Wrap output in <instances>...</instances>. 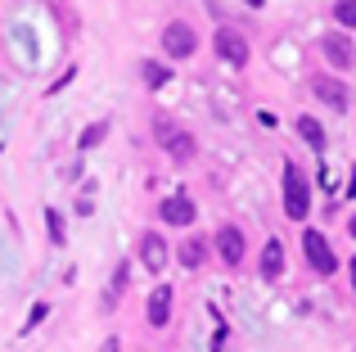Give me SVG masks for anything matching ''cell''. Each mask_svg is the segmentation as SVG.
Listing matches in <instances>:
<instances>
[{
    "label": "cell",
    "mask_w": 356,
    "mask_h": 352,
    "mask_svg": "<svg viewBox=\"0 0 356 352\" xmlns=\"http://www.w3.org/2000/svg\"><path fill=\"white\" fill-rule=\"evenodd\" d=\"M154 136H158V145H163L172 159H181V163H185V159H194V136L185 131V127H176L167 113H158V118H154Z\"/></svg>",
    "instance_id": "1"
},
{
    "label": "cell",
    "mask_w": 356,
    "mask_h": 352,
    "mask_svg": "<svg viewBox=\"0 0 356 352\" xmlns=\"http://www.w3.org/2000/svg\"><path fill=\"white\" fill-rule=\"evenodd\" d=\"M284 212L293 221H302L307 212H312V190H307V176L293 168V163H284Z\"/></svg>",
    "instance_id": "2"
},
{
    "label": "cell",
    "mask_w": 356,
    "mask_h": 352,
    "mask_svg": "<svg viewBox=\"0 0 356 352\" xmlns=\"http://www.w3.org/2000/svg\"><path fill=\"white\" fill-rule=\"evenodd\" d=\"M312 95L321 99V104H330V109H348V99H352V90H348V81L343 77H334V72H316L312 77Z\"/></svg>",
    "instance_id": "3"
},
{
    "label": "cell",
    "mask_w": 356,
    "mask_h": 352,
    "mask_svg": "<svg viewBox=\"0 0 356 352\" xmlns=\"http://www.w3.org/2000/svg\"><path fill=\"white\" fill-rule=\"evenodd\" d=\"M194 50H199L194 27L190 23H167V32H163V54H167V59H190Z\"/></svg>",
    "instance_id": "4"
},
{
    "label": "cell",
    "mask_w": 356,
    "mask_h": 352,
    "mask_svg": "<svg viewBox=\"0 0 356 352\" xmlns=\"http://www.w3.org/2000/svg\"><path fill=\"white\" fill-rule=\"evenodd\" d=\"M302 248H307V262H312L321 275H334V271H339V257H334V248H330V239H325V235L307 230V235H302Z\"/></svg>",
    "instance_id": "5"
},
{
    "label": "cell",
    "mask_w": 356,
    "mask_h": 352,
    "mask_svg": "<svg viewBox=\"0 0 356 352\" xmlns=\"http://www.w3.org/2000/svg\"><path fill=\"white\" fill-rule=\"evenodd\" d=\"M212 45H217V54L230 63V68H243V63H248V54H252L248 41H243L239 32H230V27H221V32L212 36Z\"/></svg>",
    "instance_id": "6"
},
{
    "label": "cell",
    "mask_w": 356,
    "mask_h": 352,
    "mask_svg": "<svg viewBox=\"0 0 356 352\" xmlns=\"http://www.w3.org/2000/svg\"><path fill=\"white\" fill-rule=\"evenodd\" d=\"M321 54L330 59V68H352V59H356L352 41H348L343 32H325V36H321Z\"/></svg>",
    "instance_id": "7"
},
{
    "label": "cell",
    "mask_w": 356,
    "mask_h": 352,
    "mask_svg": "<svg viewBox=\"0 0 356 352\" xmlns=\"http://www.w3.org/2000/svg\"><path fill=\"white\" fill-rule=\"evenodd\" d=\"M140 262L149 266V271H163L167 266V239L158 235V230H149V235H140Z\"/></svg>",
    "instance_id": "8"
},
{
    "label": "cell",
    "mask_w": 356,
    "mask_h": 352,
    "mask_svg": "<svg viewBox=\"0 0 356 352\" xmlns=\"http://www.w3.org/2000/svg\"><path fill=\"white\" fill-rule=\"evenodd\" d=\"M217 253L226 266H239L243 262V230L239 226H221L217 230Z\"/></svg>",
    "instance_id": "9"
},
{
    "label": "cell",
    "mask_w": 356,
    "mask_h": 352,
    "mask_svg": "<svg viewBox=\"0 0 356 352\" xmlns=\"http://www.w3.org/2000/svg\"><path fill=\"white\" fill-rule=\"evenodd\" d=\"M167 321H172V285H158V289L149 294V326L163 330Z\"/></svg>",
    "instance_id": "10"
},
{
    "label": "cell",
    "mask_w": 356,
    "mask_h": 352,
    "mask_svg": "<svg viewBox=\"0 0 356 352\" xmlns=\"http://www.w3.org/2000/svg\"><path fill=\"white\" fill-rule=\"evenodd\" d=\"M158 217H163V221H172V226H190V221H194V203L185 199V194H172V199H163Z\"/></svg>",
    "instance_id": "11"
},
{
    "label": "cell",
    "mask_w": 356,
    "mask_h": 352,
    "mask_svg": "<svg viewBox=\"0 0 356 352\" xmlns=\"http://www.w3.org/2000/svg\"><path fill=\"white\" fill-rule=\"evenodd\" d=\"M280 271H284V244L270 239V244L261 248V280H280Z\"/></svg>",
    "instance_id": "12"
},
{
    "label": "cell",
    "mask_w": 356,
    "mask_h": 352,
    "mask_svg": "<svg viewBox=\"0 0 356 352\" xmlns=\"http://www.w3.org/2000/svg\"><path fill=\"white\" fill-rule=\"evenodd\" d=\"M176 257H181V266H203V257H208V239H185L181 248H176Z\"/></svg>",
    "instance_id": "13"
},
{
    "label": "cell",
    "mask_w": 356,
    "mask_h": 352,
    "mask_svg": "<svg viewBox=\"0 0 356 352\" xmlns=\"http://www.w3.org/2000/svg\"><path fill=\"white\" fill-rule=\"evenodd\" d=\"M140 77H145L149 90H158V86H167V81H172V68H163V63L145 59V63H140Z\"/></svg>",
    "instance_id": "14"
},
{
    "label": "cell",
    "mask_w": 356,
    "mask_h": 352,
    "mask_svg": "<svg viewBox=\"0 0 356 352\" xmlns=\"http://www.w3.org/2000/svg\"><path fill=\"white\" fill-rule=\"evenodd\" d=\"M298 136H302L312 150H325V127L316 122V118H298Z\"/></svg>",
    "instance_id": "15"
},
{
    "label": "cell",
    "mask_w": 356,
    "mask_h": 352,
    "mask_svg": "<svg viewBox=\"0 0 356 352\" xmlns=\"http://www.w3.org/2000/svg\"><path fill=\"white\" fill-rule=\"evenodd\" d=\"M104 136H108V122H95V127H86V131H81V141H77V145H81V150H95Z\"/></svg>",
    "instance_id": "16"
},
{
    "label": "cell",
    "mask_w": 356,
    "mask_h": 352,
    "mask_svg": "<svg viewBox=\"0 0 356 352\" xmlns=\"http://www.w3.org/2000/svg\"><path fill=\"white\" fill-rule=\"evenodd\" d=\"M45 226H50V239L54 244H63V239H68V230H63V217L54 208H45Z\"/></svg>",
    "instance_id": "17"
},
{
    "label": "cell",
    "mask_w": 356,
    "mask_h": 352,
    "mask_svg": "<svg viewBox=\"0 0 356 352\" xmlns=\"http://www.w3.org/2000/svg\"><path fill=\"white\" fill-rule=\"evenodd\" d=\"M334 18H339L343 27H356V0H339V5H334Z\"/></svg>",
    "instance_id": "18"
},
{
    "label": "cell",
    "mask_w": 356,
    "mask_h": 352,
    "mask_svg": "<svg viewBox=\"0 0 356 352\" xmlns=\"http://www.w3.org/2000/svg\"><path fill=\"white\" fill-rule=\"evenodd\" d=\"M122 289H127V262H122L118 271H113V285H108V303H118V294H122Z\"/></svg>",
    "instance_id": "19"
},
{
    "label": "cell",
    "mask_w": 356,
    "mask_h": 352,
    "mask_svg": "<svg viewBox=\"0 0 356 352\" xmlns=\"http://www.w3.org/2000/svg\"><path fill=\"white\" fill-rule=\"evenodd\" d=\"M45 312H50V307H45V303H36V307H32V321H27V326H41Z\"/></svg>",
    "instance_id": "20"
},
{
    "label": "cell",
    "mask_w": 356,
    "mask_h": 352,
    "mask_svg": "<svg viewBox=\"0 0 356 352\" xmlns=\"http://www.w3.org/2000/svg\"><path fill=\"white\" fill-rule=\"evenodd\" d=\"M99 352H122V344H118V339H104V344H99Z\"/></svg>",
    "instance_id": "21"
},
{
    "label": "cell",
    "mask_w": 356,
    "mask_h": 352,
    "mask_svg": "<svg viewBox=\"0 0 356 352\" xmlns=\"http://www.w3.org/2000/svg\"><path fill=\"white\" fill-rule=\"evenodd\" d=\"M348 275H352V289H356V257H352V266H348Z\"/></svg>",
    "instance_id": "22"
},
{
    "label": "cell",
    "mask_w": 356,
    "mask_h": 352,
    "mask_svg": "<svg viewBox=\"0 0 356 352\" xmlns=\"http://www.w3.org/2000/svg\"><path fill=\"white\" fill-rule=\"evenodd\" d=\"M243 5H252V9H261V5H266V0H243Z\"/></svg>",
    "instance_id": "23"
},
{
    "label": "cell",
    "mask_w": 356,
    "mask_h": 352,
    "mask_svg": "<svg viewBox=\"0 0 356 352\" xmlns=\"http://www.w3.org/2000/svg\"><path fill=\"white\" fill-rule=\"evenodd\" d=\"M348 190H352V194H356V172H352V185H348Z\"/></svg>",
    "instance_id": "24"
}]
</instances>
